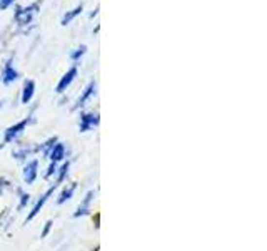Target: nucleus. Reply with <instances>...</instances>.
<instances>
[{
  "label": "nucleus",
  "instance_id": "nucleus-1",
  "mask_svg": "<svg viewBox=\"0 0 267 251\" xmlns=\"http://www.w3.org/2000/svg\"><path fill=\"white\" fill-rule=\"evenodd\" d=\"M37 9H38L37 3H32V5H29V7H19L14 15L15 22H17L19 25H27V23H30L32 19L35 17V14H37Z\"/></svg>",
  "mask_w": 267,
  "mask_h": 251
},
{
  "label": "nucleus",
  "instance_id": "nucleus-2",
  "mask_svg": "<svg viewBox=\"0 0 267 251\" xmlns=\"http://www.w3.org/2000/svg\"><path fill=\"white\" fill-rule=\"evenodd\" d=\"M30 121H32V119H29V117H27V119L20 121V123H17L15 126H10V127L5 131V137H3V144H9V143H12V141L17 139V137L20 136L23 131H25L27 126L30 124ZM3 144H2V146H3Z\"/></svg>",
  "mask_w": 267,
  "mask_h": 251
},
{
  "label": "nucleus",
  "instance_id": "nucleus-3",
  "mask_svg": "<svg viewBox=\"0 0 267 251\" xmlns=\"http://www.w3.org/2000/svg\"><path fill=\"white\" fill-rule=\"evenodd\" d=\"M94 126H99V114H95V112H84V114H80V123H78L80 132L90 131Z\"/></svg>",
  "mask_w": 267,
  "mask_h": 251
},
{
  "label": "nucleus",
  "instance_id": "nucleus-4",
  "mask_svg": "<svg viewBox=\"0 0 267 251\" xmlns=\"http://www.w3.org/2000/svg\"><path fill=\"white\" fill-rule=\"evenodd\" d=\"M17 79H19V72L14 69V65H12V59H9V61L5 62V65H3V70H2V82L5 85H9Z\"/></svg>",
  "mask_w": 267,
  "mask_h": 251
},
{
  "label": "nucleus",
  "instance_id": "nucleus-5",
  "mask_svg": "<svg viewBox=\"0 0 267 251\" xmlns=\"http://www.w3.org/2000/svg\"><path fill=\"white\" fill-rule=\"evenodd\" d=\"M57 186H58V184H52V186L49 188V191H47V193H45L44 196H42L40 199H38V201H37V205L34 206V209L30 211V214H29V216H27V221H32V219H34L35 216H37V214H38V211L42 209V206H44L45 203H47V199H49L50 196H52L54 191L57 189Z\"/></svg>",
  "mask_w": 267,
  "mask_h": 251
},
{
  "label": "nucleus",
  "instance_id": "nucleus-6",
  "mask_svg": "<svg viewBox=\"0 0 267 251\" xmlns=\"http://www.w3.org/2000/svg\"><path fill=\"white\" fill-rule=\"evenodd\" d=\"M37 169H38V161L34 159L30 163H27L25 169H23V181L27 184H32L37 179Z\"/></svg>",
  "mask_w": 267,
  "mask_h": 251
},
{
  "label": "nucleus",
  "instance_id": "nucleus-7",
  "mask_svg": "<svg viewBox=\"0 0 267 251\" xmlns=\"http://www.w3.org/2000/svg\"><path fill=\"white\" fill-rule=\"evenodd\" d=\"M76 77H77V67L69 69V70H67V74H65V76L60 79V82H58V84H57V89H56V91H57L58 94H60V92H64L65 89L69 87L70 84H72V82H74V79H76Z\"/></svg>",
  "mask_w": 267,
  "mask_h": 251
},
{
  "label": "nucleus",
  "instance_id": "nucleus-8",
  "mask_svg": "<svg viewBox=\"0 0 267 251\" xmlns=\"http://www.w3.org/2000/svg\"><path fill=\"white\" fill-rule=\"evenodd\" d=\"M95 87H97L95 81H90V82H89V85H87V87H85V91L82 92V96L78 97L76 109H77V107H82V105H84V104L87 103V101L90 99V97H92L94 94H95Z\"/></svg>",
  "mask_w": 267,
  "mask_h": 251
},
{
  "label": "nucleus",
  "instance_id": "nucleus-9",
  "mask_svg": "<svg viewBox=\"0 0 267 251\" xmlns=\"http://www.w3.org/2000/svg\"><path fill=\"white\" fill-rule=\"evenodd\" d=\"M34 92H35V82L25 81V84H23V92H22V104H29L34 97Z\"/></svg>",
  "mask_w": 267,
  "mask_h": 251
},
{
  "label": "nucleus",
  "instance_id": "nucleus-10",
  "mask_svg": "<svg viewBox=\"0 0 267 251\" xmlns=\"http://www.w3.org/2000/svg\"><path fill=\"white\" fill-rule=\"evenodd\" d=\"M92 199H94V191H89L87 196L84 198V201L78 205V208H77V211H76V214H74V216L78 218V216H84V214H87L89 213L90 201H92Z\"/></svg>",
  "mask_w": 267,
  "mask_h": 251
},
{
  "label": "nucleus",
  "instance_id": "nucleus-11",
  "mask_svg": "<svg viewBox=\"0 0 267 251\" xmlns=\"http://www.w3.org/2000/svg\"><path fill=\"white\" fill-rule=\"evenodd\" d=\"M49 158L52 159V163H58V161H62L65 158V147L62 143H56V146L52 147V151H50Z\"/></svg>",
  "mask_w": 267,
  "mask_h": 251
},
{
  "label": "nucleus",
  "instance_id": "nucleus-12",
  "mask_svg": "<svg viewBox=\"0 0 267 251\" xmlns=\"http://www.w3.org/2000/svg\"><path fill=\"white\" fill-rule=\"evenodd\" d=\"M76 188H77V184H76V183H74V184H70L69 188H65V189L62 191V194L58 196V199H57V203H58V205H64L65 201H69V199L74 196V191H76Z\"/></svg>",
  "mask_w": 267,
  "mask_h": 251
},
{
  "label": "nucleus",
  "instance_id": "nucleus-13",
  "mask_svg": "<svg viewBox=\"0 0 267 251\" xmlns=\"http://www.w3.org/2000/svg\"><path fill=\"white\" fill-rule=\"evenodd\" d=\"M82 10H84V7L78 5V7H76V9H72V10L67 12V14L64 15V19H62V25H69V23L72 22L78 14H82Z\"/></svg>",
  "mask_w": 267,
  "mask_h": 251
},
{
  "label": "nucleus",
  "instance_id": "nucleus-14",
  "mask_svg": "<svg viewBox=\"0 0 267 251\" xmlns=\"http://www.w3.org/2000/svg\"><path fill=\"white\" fill-rule=\"evenodd\" d=\"M56 143H57V137H50V139L47 141V143L42 144V146L38 147V149H42V152H44L45 156H49L50 151H52V147L56 146Z\"/></svg>",
  "mask_w": 267,
  "mask_h": 251
},
{
  "label": "nucleus",
  "instance_id": "nucleus-15",
  "mask_svg": "<svg viewBox=\"0 0 267 251\" xmlns=\"http://www.w3.org/2000/svg\"><path fill=\"white\" fill-rule=\"evenodd\" d=\"M85 52H87V45H80V47H78L77 50H74V52L70 54V59H72L74 62H77L78 59H80L82 56H84Z\"/></svg>",
  "mask_w": 267,
  "mask_h": 251
},
{
  "label": "nucleus",
  "instance_id": "nucleus-16",
  "mask_svg": "<svg viewBox=\"0 0 267 251\" xmlns=\"http://www.w3.org/2000/svg\"><path fill=\"white\" fill-rule=\"evenodd\" d=\"M69 167H70V163L67 161V163L64 164V166L60 167V172H58V178H57V181L60 183V181H64V178H65V174L69 172Z\"/></svg>",
  "mask_w": 267,
  "mask_h": 251
},
{
  "label": "nucleus",
  "instance_id": "nucleus-17",
  "mask_svg": "<svg viewBox=\"0 0 267 251\" xmlns=\"http://www.w3.org/2000/svg\"><path fill=\"white\" fill-rule=\"evenodd\" d=\"M30 152H32V149H27V147H23V149H20V151H17L15 152V158L17 159H23V158H27V156L30 154Z\"/></svg>",
  "mask_w": 267,
  "mask_h": 251
},
{
  "label": "nucleus",
  "instance_id": "nucleus-18",
  "mask_svg": "<svg viewBox=\"0 0 267 251\" xmlns=\"http://www.w3.org/2000/svg\"><path fill=\"white\" fill-rule=\"evenodd\" d=\"M29 199H30V196L29 194H25L23 191H20V208H23L29 203Z\"/></svg>",
  "mask_w": 267,
  "mask_h": 251
},
{
  "label": "nucleus",
  "instance_id": "nucleus-19",
  "mask_svg": "<svg viewBox=\"0 0 267 251\" xmlns=\"http://www.w3.org/2000/svg\"><path fill=\"white\" fill-rule=\"evenodd\" d=\"M14 2H15V0H0V9L5 10L7 7L12 5V3H14Z\"/></svg>",
  "mask_w": 267,
  "mask_h": 251
},
{
  "label": "nucleus",
  "instance_id": "nucleus-20",
  "mask_svg": "<svg viewBox=\"0 0 267 251\" xmlns=\"http://www.w3.org/2000/svg\"><path fill=\"white\" fill-rule=\"evenodd\" d=\"M54 172H56V163H52L50 164V167H49V171L45 172V178H50V176L54 174Z\"/></svg>",
  "mask_w": 267,
  "mask_h": 251
},
{
  "label": "nucleus",
  "instance_id": "nucleus-21",
  "mask_svg": "<svg viewBox=\"0 0 267 251\" xmlns=\"http://www.w3.org/2000/svg\"><path fill=\"white\" fill-rule=\"evenodd\" d=\"M5 188H9V181H5V179H0V194L3 193V189Z\"/></svg>",
  "mask_w": 267,
  "mask_h": 251
},
{
  "label": "nucleus",
  "instance_id": "nucleus-22",
  "mask_svg": "<svg viewBox=\"0 0 267 251\" xmlns=\"http://www.w3.org/2000/svg\"><path fill=\"white\" fill-rule=\"evenodd\" d=\"M50 226H52V221H49V223L45 225V230H44V233H42V236H47V233H49Z\"/></svg>",
  "mask_w": 267,
  "mask_h": 251
},
{
  "label": "nucleus",
  "instance_id": "nucleus-23",
  "mask_svg": "<svg viewBox=\"0 0 267 251\" xmlns=\"http://www.w3.org/2000/svg\"><path fill=\"white\" fill-rule=\"evenodd\" d=\"M2 105H3V103H0V109H2Z\"/></svg>",
  "mask_w": 267,
  "mask_h": 251
}]
</instances>
